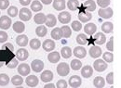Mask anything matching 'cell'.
I'll return each instance as SVG.
<instances>
[{"label": "cell", "instance_id": "obj_1", "mask_svg": "<svg viewBox=\"0 0 121 88\" xmlns=\"http://www.w3.org/2000/svg\"><path fill=\"white\" fill-rule=\"evenodd\" d=\"M15 58V55L12 51L8 49H0V62H9Z\"/></svg>", "mask_w": 121, "mask_h": 88}, {"label": "cell", "instance_id": "obj_2", "mask_svg": "<svg viewBox=\"0 0 121 88\" xmlns=\"http://www.w3.org/2000/svg\"><path fill=\"white\" fill-rule=\"evenodd\" d=\"M93 68H94L95 71H97L99 72H104L106 69L108 68L107 62H106L105 60H104V59H97L93 63Z\"/></svg>", "mask_w": 121, "mask_h": 88}, {"label": "cell", "instance_id": "obj_3", "mask_svg": "<svg viewBox=\"0 0 121 88\" xmlns=\"http://www.w3.org/2000/svg\"><path fill=\"white\" fill-rule=\"evenodd\" d=\"M70 68L71 67H69V65L67 63L61 62V63H60L58 65V67H57V72L60 76H66V75H68L69 72H70Z\"/></svg>", "mask_w": 121, "mask_h": 88}, {"label": "cell", "instance_id": "obj_4", "mask_svg": "<svg viewBox=\"0 0 121 88\" xmlns=\"http://www.w3.org/2000/svg\"><path fill=\"white\" fill-rule=\"evenodd\" d=\"M19 17H20V19H21L22 20H23V21H28L31 18H32V11H31L29 8H22V9L20 10V12H19Z\"/></svg>", "mask_w": 121, "mask_h": 88}, {"label": "cell", "instance_id": "obj_5", "mask_svg": "<svg viewBox=\"0 0 121 88\" xmlns=\"http://www.w3.org/2000/svg\"><path fill=\"white\" fill-rule=\"evenodd\" d=\"M11 26V19L8 16H2L0 18V28L2 30H8Z\"/></svg>", "mask_w": 121, "mask_h": 88}, {"label": "cell", "instance_id": "obj_6", "mask_svg": "<svg viewBox=\"0 0 121 88\" xmlns=\"http://www.w3.org/2000/svg\"><path fill=\"white\" fill-rule=\"evenodd\" d=\"M99 16L102 18V19H110L112 18V16L114 14V11L111 8H101L99 9V12H98Z\"/></svg>", "mask_w": 121, "mask_h": 88}, {"label": "cell", "instance_id": "obj_7", "mask_svg": "<svg viewBox=\"0 0 121 88\" xmlns=\"http://www.w3.org/2000/svg\"><path fill=\"white\" fill-rule=\"evenodd\" d=\"M31 67H32V70L35 72H42V70L44 69V63L42 60H39V59H35L32 61V64H31Z\"/></svg>", "mask_w": 121, "mask_h": 88}, {"label": "cell", "instance_id": "obj_8", "mask_svg": "<svg viewBox=\"0 0 121 88\" xmlns=\"http://www.w3.org/2000/svg\"><path fill=\"white\" fill-rule=\"evenodd\" d=\"M73 54L75 55V57L77 58V59H84L87 56V50H86L85 47L79 45V46L75 47Z\"/></svg>", "mask_w": 121, "mask_h": 88}, {"label": "cell", "instance_id": "obj_9", "mask_svg": "<svg viewBox=\"0 0 121 88\" xmlns=\"http://www.w3.org/2000/svg\"><path fill=\"white\" fill-rule=\"evenodd\" d=\"M72 19V16L69 12L67 11H62L60 12V14L58 15V20L60 23H63V24H66V23H69L70 20Z\"/></svg>", "mask_w": 121, "mask_h": 88}, {"label": "cell", "instance_id": "obj_10", "mask_svg": "<svg viewBox=\"0 0 121 88\" xmlns=\"http://www.w3.org/2000/svg\"><path fill=\"white\" fill-rule=\"evenodd\" d=\"M103 51H102V48L98 45H93L91 46V49H90V56H91L92 59H98L100 58V56L102 55Z\"/></svg>", "mask_w": 121, "mask_h": 88}, {"label": "cell", "instance_id": "obj_11", "mask_svg": "<svg viewBox=\"0 0 121 88\" xmlns=\"http://www.w3.org/2000/svg\"><path fill=\"white\" fill-rule=\"evenodd\" d=\"M55 46H56V44L54 43V41L51 40V39H47V40H45L43 42V44H42L43 49L45 51H47V52H51L52 50H54Z\"/></svg>", "mask_w": 121, "mask_h": 88}, {"label": "cell", "instance_id": "obj_12", "mask_svg": "<svg viewBox=\"0 0 121 88\" xmlns=\"http://www.w3.org/2000/svg\"><path fill=\"white\" fill-rule=\"evenodd\" d=\"M29 57V53L28 51L25 49V48H20L17 50V53H16V58L21 60V61H24L28 59Z\"/></svg>", "mask_w": 121, "mask_h": 88}, {"label": "cell", "instance_id": "obj_13", "mask_svg": "<svg viewBox=\"0 0 121 88\" xmlns=\"http://www.w3.org/2000/svg\"><path fill=\"white\" fill-rule=\"evenodd\" d=\"M25 83L29 87H35L38 84L39 80L35 75H29L25 79Z\"/></svg>", "mask_w": 121, "mask_h": 88}, {"label": "cell", "instance_id": "obj_14", "mask_svg": "<svg viewBox=\"0 0 121 88\" xmlns=\"http://www.w3.org/2000/svg\"><path fill=\"white\" fill-rule=\"evenodd\" d=\"M30 72H31L30 66L28 64H26V63H22L18 67V72L21 74V75H22V76L28 75V74L30 73Z\"/></svg>", "mask_w": 121, "mask_h": 88}, {"label": "cell", "instance_id": "obj_15", "mask_svg": "<svg viewBox=\"0 0 121 88\" xmlns=\"http://www.w3.org/2000/svg\"><path fill=\"white\" fill-rule=\"evenodd\" d=\"M82 84V80L79 76L77 75H74L69 79V85L73 88H77L79 87Z\"/></svg>", "mask_w": 121, "mask_h": 88}, {"label": "cell", "instance_id": "obj_16", "mask_svg": "<svg viewBox=\"0 0 121 88\" xmlns=\"http://www.w3.org/2000/svg\"><path fill=\"white\" fill-rule=\"evenodd\" d=\"M78 19L81 22H88L92 19V15L90 11H80L78 13Z\"/></svg>", "mask_w": 121, "mask_h": 88}, {"label": "cell", "instance_id": "obj_17", "mask_svg": "<svg viewBox=\"0 0 121 88\" xmlns=\"http://www.w3.org/2000/svg\"><path fill=\"white\" fill-rule=\"evenodd\" d=\"M83 8H85V9L87 11H90V12H92L96 9V3L93 1V0H87L83 3L82 5Z\"/></svg>", "mask_w": 121, "mask_h": 88}, {"label": "cell", "instance_id": "obj_18", "mask_svg": "<svg viewBox=\"0 0 121 88\" xmlns=\"http://www.w3.org/2000/svg\"><path fill=\"white\" fill-rule=\"evenodd\" d=\"M94 41H95V44H98V45H102L106 42V37L105 34L104 32H98L95 34L94 36Z\"/></svg>", "mask_w": 121, "mask_h": 88}, {"label": "cell", "instance_id": "obj_19", "mask_svg": "<svg viewBox=\"0 0 121 88\" xmlns=\"http://www.w3.org/2000/svg\"><path fill=\"white\" fill-rule=\"evenodd\" d=\"M40 79L44 83H49V82H51L52 79H53V73H52V72H50V71H45V72H43L41 73V75H40Z\"/></svg>", "mask_w": 121, "mask_h": 88}, {"label": "cell", "instance_id": "obj_20", "mask_svg": "<svg viewBox=\"0 0 121 88\" xmlns=\"http://www.w3.org/2000/svg\"><path fill=\"white\" fill-rule=\"evenodd\" d=\"M93 74V68H91L90 65H86L81 69V75L84 78H90Z\"/></svg>", "mask_w": 121, "mask_h": 88}, {"label": "cell", "instance_id": "obj_21", "mask_svg": "<svg viewBox=\"0 0 121 88\" xmlns=\"http://www.w3.org/2000/svg\"><path fill=\"white\" fill-rule=\"evenodd\" d=\"M96 31H97V26L94 23H87L84 27V32L89 35L94 34L96 32Z\"/></svg>", "mask_w": 121, "mask_h": 88}, {"label": "cell", "instance_id": "obj_22", "mask_svg": "<svg viewBox=\"0 0 121 88\" xmlns=\"http://www.w3.org/2000/svg\"><path fill=\"white\" fill-rule=\"evenodd\" d=\"M45 23L48 27H54L57 23V19L53 14L47 15V20H46Z\"/></svg>", "mask_w": 121, "mask_h": 88}, {"label": "cell", "instance_id": "obj_23", "mask_svg": "<svg viewBox=\"0 0 121 88\" xmlns=\"http://www.w3.org/2000/svg\"><path fill=\"white\" fill-rule=\"evenodd\" d=\"M66 7L65 4V0H54L53 1V8H55L56 10H63Z\"/></svg>", "mask_w": 121, "mask_h": 88}, {"label": "cell", "instance_id": "obj_24", "mask_svg": "<svg viewBox=\"0 0 121 88\" xmlns=\"http://www.w3.org/2000/svg\"><path fill=\"white\" fill-rule=\"evenodd\" d=\"M28 42H29L28 41V37L26 35H24V34L19 35L17 37V39H16V43H17L18 45H20V46H25V45H27Z\"/></svg>", "mask_w": 121, "mask_h": 88}, {"label": "cell", "instance_id": "obj_25", "mask_svg": "<svg viewBox=\"0 0 121 88\" xmlns=\"http://www.w3.org/2000/svg\"><path fill=\"white\" fill-rule=\"evenodd\" d=\"M60 59V55L59 52L57 51H54V52H51L48 54V59L49 60V62L51 63H57Z\"/></svg>", "mask_w": 121, "mask_h": 88}, {"label": "cell", "instance_id": "obj_26", "mask_svg": "<svg viewBox=\"0 0 121 88\" xmlns=\"http://www.w3.org/2000/svg\"><path fill=\"white\" fill-rule=\"evenodd\" d=\"M93 84L97 88H103L105 85V80L102 76H98L93 80Z\"/></svg>", "mask_w": 121, "mask_h": 88}, {"label": "cell", "instance_id": "obj_27", "mask_svg": "<svg viewBox=\"0 0 121 88\" xmlns=\"http://www.w3.org/2000/svg\"><path fill=\"white\" fill-rule=\"evenodd\" d=\"M13 30L17 33H22L25 30V25L22 21H16L15 23L13 24Z\"/></svg>", "mask_w": 121, "mask_h": 88}, {"label": "cell", "instance_id": "obj_28", "mask_svg": "<svg viewBox=\"0 0 121 88\" xmlns=\"http://www.w3.org/2000/svg\"><path fill=\"white\" fill-rule=\"evenodd\" d=\"M60 54H61V57L62 58L69 59L73 55V52H72V49L69 46H63L61 48V50H60Z\"/></svg>", "mask_w": 121, "mask_h": 88}, {"label": "cell", "instance_id": "obj_29", "mask_svg": "<svg viewBox=\"0 0 121 88\" xmlns=\"http://www.w3.org/2000/svg\"><path fill=\"white\" fill-rule=\"evenodd\" d=\"M46 20H47V16H45L44 13H37V14L35 15V17H34V20L37 24L45 23Z\"/></svg>", "mask_w": 121, "mask_h": 88}, {"label": "cell", "instance_id": "obj_30", "mask_svg": "<svg viewBox=\"0 0 121 88\" xmlns=\"http://www.w3.org/2000/svg\"><path fill=\"white\" fill-rule=\"evenodd\" d=\"M113 29H114V25L110 21L104 22L102 25V31L104 32V33H110L113 32Z\"/></svg>", "mask_w": 121, "mask_h": 88}, {"label": "cell", "instance_id": "obj_31", "mask_svg": "<svg viewBox=\"0 0 121 88\" xmlns=\"http://www.w3.org/2000/svg\"><path fill=\"white\" fill-rule=\"evenodd\" d=\"M31 8H32V11L38 12V11H40V10L43 8V6H42V4L40 3V1L35 0V1H33L32 4H31Z\"/></svg>", "mask_w": 121, "mask_h": 88}, {"label": "cell", "instance_id": "obj_32", "mask_svg": "<svg viewBox=\"0 0 121 88\" xmlns=\"http://www.w3.org/2000/svg\"><path fill=\"white\" fill-rule=\"evenodd\" d=\"M60 31H61V35L63 38H69L71 35H72V31H71V28L67 25H64L60 28Z\"/></svg>", "mask_w": 121, "mask_h": 88}, {"label": "cell", "instance_id": "obj_33", "mask_svg": "<svg viewBox=\"0 0 121 88\" xmlns=\"http://www.w3.org/2000/svg\"><path fill=\"white\" fill-rule=\"evenodd\" d=\"M76 43L80 45H85L88 44V37L84 33H80L76 36Z\"/></svg>", "mask_w": 121, "mask_h": 88}, {"label": "cell", "instance_id": "obj_34", "mask_svg": "<svg viewBox=\"0 0 121 88\" xmlns=\"http://www.w3.org/2000/svg\"><path fill=\"white\" fill-rule=\"evenodd\" d=\"M48 32V30H47V27L46 26H43V25H40L38 26L36 29H35V33L38 37H44Z\"/></svg>", "mask_w": 121, "mask_h": 88}, {"label": "cell", "instance_id": "obj_35", "mask_svg": "<svg viewBox=\"0 0 121 88\" xmlns=\"http://www.w3.org/2000/svg\"><path fill=\"white\" fill-rule=\"evenodd\" d=\"M67 7H68V8L70 10L75 11V10H76L78 8V7H79V2L77 0H69L67 2Z\"/></svg>", "mask_w": 121, "mask_h": 88}, {"label": "cell", "instance_id": "obj_36", "mask_svg": "<svg viewBox=\"0 0 121 88\" xmlns=\"http://www.w3.org/2000/svg\"><path fill=\"white\" fill-rule=\"evenodd\" d=\"M51 37L54 39V40H60V38L62 37L61 35V31L60 28H54V29L51 31Z\"/></svg>", "mask_w": 121, "mask_h": 88}, {"label": "cell", "instance_id": "obj_37", "mask_svg": "<svg viewBox=\"0 0 121 88\" xmlns=\"http://www.w3.org/2000/svg\"><path fill=\"white\" fill-rule=\"evenodd\" d=\"M11 83L13 84V85L15 86H20L23 83V79L21 75H14L12 78H11Z\"/></svg>", "mask_w": 121, "mask_h": 88}, {"label": "cell", "instance_id": "obj_38", "mask_svg": "<svg viewBox=\"0 0 121 88\" xmlns=\"http://www.w3.org/2000/svg\"><path fill=\"white\" fill-rule=\"evenodd\" d=\"M29 44H30L31 48L34 49V50H37V49L42 45L41 42H40L39 39H37V38H34V39H32V40L30 41V43H29Z\"/></svg>", "mask_w": 121, "mask_h": 88}, {"label": "cell", "instance_id": "obj_39", "mask_svg": "<svg viewBox=\"0 0 121 88\" xmlns=\"http://www.w3.org/2000/svg\"><path fill=\"white\" fill-rule=\"evenodd\" d=\"M70 67H71L72 70H74V71H78V70H80V69L82 68V62H81L80 60H78V59H73V60L71 61Z\"/></svg>", "mask_w": 121, "mask_h": 88}, {"label": "cell", "instance_id": "obj_40", "mask_svg": "<svg viewBox=\"0 0 121 88\" xmlns=\"http://www.w3.org/2000/svg\"><path fill=\"white\" fill-rule=\"evenodd\" d=\"M9 83V77L5 73L0 74V86H6Z\"/></svg>", "mask_w": 121, "mask_h": 88}, {"label": "cell", "instance_id": "obj_41", "mask_svg": "<svg viewBox=\"0 0 121 88\" xmlns=\"http://www.w3.org/2000/svg\"><path fill=\"white\" fill-rule=\"evenodd\" d=\"M18 64H19V59H17V58L16 59L15 58L12 59L10 61H9V62H6L7 67L9 68V69H14V68H16L18 66Z\"/></svg>", "mask_w": 121, "mask_h": 88}, {"label": "cell", "instance_id": "obj_42", "mask_svg": "<svg viewBox=\"0 0 121 88\" xmlns=\"http://www.w3.org/2000/svg\"><path fill=\"white\" fill-rule=\"evenodd\" d=\"M103 58H104V60H105L107 63H111V62L114 61V55L111 52H105V53H104Z\"/></svg>", "mask_w": 121, "mask_h": 88}, {"label": "cell", "instance_id": "obj_43", "mask_svg": "<svg viewBox=\"0 0 121 88\" xmlns=\"http://www.w3.org/2000/svg\"><path fill=\"white\" fill-rule=\"evenodd\" d=\"M18 13H19V10L14 6H11V7H9V8H8V14L10 17H16Z\"/></svg>", "mask_w": 121, "mask_h": 88}, {"label": "cell", "instance_id": "obj_44", "mask_svg": "<svg viewBox=\"0 0 121 88\" xmlns=\"http://www.w3.org/2000/svg\"><path fill=\"white\" fill-rule=\"evenodd\" d=\"M72 29L76 32H78L82 29V24H81V21H77V20H75L72 22Z\"/></svg>", "mask_w": 121, "mask_h": 88}, {"label": "cell", "instance_id": "obj_45", "mask_svg": "<svg viewBox=\"0 0 121 88\" xmlns=\"http://www.w3.org/2000/svg\"><path fill=\"white\" fill-rule=\"evenodd\" d=\"M110 3H111L110 0H97V4H98L101 8H107V7L110 5Z\"/></svg>", "mask_w": 121, "mask_h": 88}, {"label": "cell", "instance_id": "obj_46", "mask_svg": "<svg viewBox=\"0 0 121 88\" xmlns=\"http://www.w3.org/2000/svg\"><path fill=\"white\" fill-rule=\"evenodd\" d=\"M9 0H0V9H6L9 8Z\"/></svg>", "mask_w": 121, "mask_h": 88}, {"label": "cell", "instance_id": "obj_47", "mask_svg": "<svg viewBox=\"0 0 121 88\" xmlns=\"http://www.w3.org/2000/svg\"><path fill=\"white\" fill-rule=\"evenodd\" d=\"M113 40H114V37L112 36V37L110 38V40L106 43V48H107L110 52H112V51L114 50V46H113Z\"/></svg>", "mask_w": 121, "mask_h": 88}, {"label": "cell", "instance_id": "obj_48", "mask_svg": "<svg viewBox=\"0 0 121 88\" xmlns=\"http://www.w3.org/2000/svg\"><path fill=\"white\" fill-rule=\"evenodd\" d=\"M56 86L58 88H66L68 86V84H67V83H66L65 80H60V81H58Z\"/></svg>", "mask_w": 121, "mask_h": 88}, {"label": "cell", "instance_id": "obj_49", "mask_svg": "<svg viewBox=\"0 0 121 88\" xmlns=\"http://www.w3.org/2000/svg\"><path fill=\"white\" fill-rule=\"evenodd\" d=\"M106 82L109 84H114V72H109L108 75L106 76Z\"/></svg>", "mask_w": 121, "mask_h": 88}, {"label": "cell", "instance_id": "obj_50", "mask_svg": "<svg viewBox=\"0 0 121 88\" xmlns=\"http://www.w3.org/2000/svg\"><path fill=\"white\" fill-rule=\"evenodd\" d=\"M8 39V34L6 32H3V31H0V43H4L6 42Z\"/></svg>", "mask_w": 121, "mask_h": 88}, {"label": "cell", "instance_id": "obj_51", "mask_svg": "<svg viewBox=\"0 0 121 88\" xmlns=\"http://www.w3.org/2000/svg\"><path fill=\"white\" fill-rule=\"evenodd\" d=\"M4 49H8V50H10V51H14V47H13V45L11 44H9V43H7V44L4 45V47H3Z\"/></svg>", "mask_w": 121, "mask_h": 88}, {"label": "cell", "instance_id": "obj_52", "mask_svg": "<svg viewBox=\"0 0 121 88\" xmlns=\"http://www.w3.org/2000/svg\"><path fill=\"white\" fill-rule=\"evenodd\" d=\"M19 1H20L21 5H22V6L26 7V6H28V5L30 4L31 1H32V0H19Z\"/></svg>", "mask_w": 121, "mask_h": 88}, {"label": "cell", "instance_id": "obj_53", "mask_svg": "<svg viewBox=\"0 0 121 88\" xmlns=\"http://www.w3.org/2000/svg\"><path fill=\"white\" fill-rule=\"evenodd\" d=\"M43 4H45V5H49L51 2H52V0H40Z\"/></svg>", "mask_w": 121, "mask_h": 88}, {"label": "cell", "instance_id": "obj_54", "mask_svg": "<svg viewBox=\"0 0 121 88\" xmlns=\"http://www.w3.org/2000/svg\"><path fill=\"white\" fill-rule=\"evenodd\" d=\"M44 87L45 88H54L55 87V85H54L53 84H46Z\"/></svg>", "mask_w": 121, "mask_h": 88}, {"label": "cell", "instance_id": "obj_55", "mask_svg": "<svg viewBox=\"0 0 121 88\" xmlns=\"http://www.w3.org/2000/svg\"><path fill=\"white\" fill-rule=\"evenodd\" d=\"M3 64H4V62H0V67H2Z\"/></svg>", "mask_w": 121, "mask_h": 88}]
</instances>
